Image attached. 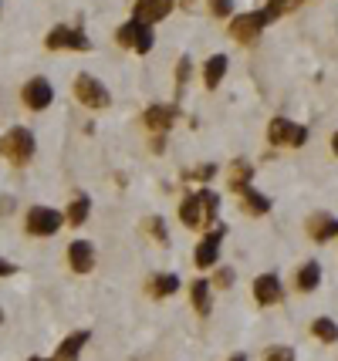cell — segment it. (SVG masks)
<instances>
[{"label":"cell","mask_w":338,"mask_h":361,"mask_svg":"<svg viewBox=\"0 0 338 361\" xmlns=\"http://www.w3.org/2000/svg\"><path fill=\"white\" fill-rule=\"evenodd\" d=\"M0 149H3V142H0Z\"/></svg>","instance_id":"obj_38"},{"label":"cell","mask_w":338,"mask_h":361,"mask_svg":"<svg viewBox=\"0 0 338 361\" xmlns=\"http://www.w3.org/2000/svg\"><path fill=\"white\" fill-rule=\"evenodd\" d=\"M227 75V54H213L207 64H203V81H207L210 91H217V85Z\"/></svg>","instance_id":"obj_17"},{"label":"cell","mask_w":338,"mask_h":361,"mask_svg":"<svg viewBox=\"0 0 338 361\" xmlns=\"http://www.w3.org/2000/svg\"><path fill=\"white\" fill-rule=\"evenodd\" d=\"M264 361H294V351H291V348H285V344H278V348H267Z\"/></svg>","instance_id":"obj_28"},{"label":"cell","mask_w":338,"mask_h":361,"mask_svg":"<svg viewBox=\"0 0 338 361\" xmlns=\"http://www.w3.org/2000/svg\"><path fill=\"white\" fill-rule=\"evenodd\" d=\"M115 37H119L122 48H129V51H135V54H149L153 51V44H156L153 27L142 24V21H129V24H122L119 30H115Z\"/></svg>","instance_id":"obj_3"},{"label":"cell","mask_w":338,"mask_h":361,"mask_svg":"<svg viewBox=\"0 0 338 361\" xmlns=\"http://www.w3.org/2000/svg\"><path fill=\"white\" fill-rule=\"evenodd\" d=\"M234 284V270H230V267H220V270H217V287H230Z\"/></svg>","instance_id":"obj_30"},{"label":"cell","mask_w":338,"mask_h":361,"mask_svg":"<svg viewBox=\"0 0 338 361\" xmlns=\"http://www.w3.org/2000/svg\"><path fill=\"white\" fill-rule=\"evenodd\" d=\"M213 176H217V166H213V162H203V166H196L193 173H186V179H200V182L213 179Z\"/></svg>","instance_id":"obj_27"},{"label":"cell","mask_w":338,"mask_h":361,"mask_svg":"<svg viewBox=\"0 0 338 361\" xmlns=\"http://www.w3.org/2000/svg\"><path fill=\"white\" fill-rule=\"evenodd\" d=\"M251 179H254V169H251V162L237 159L234 166H230V176H227V182H230V189H237V193H244V189L251 186Z\"/></svg>","instance_id":"obj_19"},{"label":"cell","mask_w":338,"mask_h":361,"mask_svg":"<svg viewBox=\"0 0 338 361\" xmlns=\"http://www.w3.org/2000/svg\"><path fill=\"white\" fill-rule=\"evenodd\" d=\"M14 270H17V267H14V263H7V260H0V277H10V274H14Z\"/></svg>","instance_id":"obj_32"},{"label":"cell","mask_w":338,"mask_h":361,"mask_svg":"<svg viewBox=\"0 0 338 361\" xmlns=\"http://www.w3.org/2000/svg\"><path fill=\"white\" fill-rule=\"evenodd\" d=\"M230 361H247V355H230Z\"/></svg>","instance_id":"obj_34"},{"label":"cell","mask_w":338,"mask_h":361,"mask_svg":"<svg viewBox=\"0 0 338 361\" xmlns=\"http://www.w3.org/2000/svg\"><path fill=\"white\" fill-rule=\"evenodd\" d=\"M27 361H51V358H37V355H34V358H27Z\"/></svg>","instance_id":"obj_35"},{"label":"cell","mask_w":338,"mask_h":361,"mask_svg":"<svg viewBox=\"0 0 338 361\" xmlns=\"http://www.w3.org/2000/svg\"><path fill=\"white\" fill-rule=\"evenodd\" d=\"M180 3H183V7H189V3H193V0H180Z\"/></svg>","instance_id":"obj_36"},{"label":"cell","mask_w":338,"mask_h":361,"mask_svg":"<svg viewBox=\"0 0 338 361\" xmlns=\"http://www.w3.org/2000/svg\"><path fill=\"white\" fill-rule=\"evenodd\" d=\"M44 44L51 48V51H92V41L85 37V30L81 27H51L48 30V37H44Z\"/></svg>","instance_id":"obj_7"},{"label":"cell","mask_w":338,"mask_h":361,"mask_svg":"<svg viewBox=\"0 0 338 361\" xmlns=\"http://www.w3.org/2000/svg\"><path fill=\"white\" fill-rule=\"evenodd\" d=\"M169 14H173V0H135L132 7V21H142V24L166 21Z\"/></svg>","instance_id":"obj_10"},{"label":"cell","mask_w":338,"mask_h":361,"mask_svg":"<svg viewBox=\"0 0 338 361\" xmlns=\"http://www.w3.org/2000/svg\"><path fill=\"white\" fill-rule=\"evenodd\" d=\"M254 297H257V304H264V308L278 304L281 301V281L274 274H260L257 281H254Z\"/></svg>","instance_id":"obj_14"},{"label":"cell","mask_w":338,"mask_h":361,"mask_svg":"<svg viewBox=\"0 0 338 361\" xmlns=\"http://www.w3.org/2000/svg\"><path fill=\"white\" fill-rule=\"evenodd\" d=\"M88 213H92V200H88V196H75L71 206H68V223H71V227H81V223L88 220Z\"/></svg>","instance_id":"obj_23"},{"label":"cell","mask_w":338,"mask_h":361,"mask_svg":"<svg viewBox=\"0 0 338 361\" xmlns=\"http://www.w3.org/2000/svg\"><path fill=\"white\" fill-rule=\"evenodd\" d=\"M3 152H7V159L14 162V166H27L31 159H34V135L27 129H10L7 132V139H3Z\"/></svg>","instance_id":"obj_8"},{"label":"cell","mask_w":338,"mask_h":361,"mask_svg":"<svg viewBox=\"0 0 338 361\" xmlns=\"http://www.w3.org/2000/svg\"><path fill=\"white\" fill-rule=\"evenodd\" d=\"M180 290V277L176 274H156L153 281H149V294L153 297H169V294H176Z\"/></svg>","instance_id":"obj_21"},{"label":"cell","mask_w":338,"mask_h":361,"mask_svg":"<svg viewBox=\"0 0 338 361\" xmlns=\"http://www.w3.org/2000/svg\"><path fill=\"white\" fill-rule=\"evenodd\" d=\"M75 98H78L85 108H95V112H102V108L112 105L108 88H105L99 78H92V75H78V78H75Z\"/></svg>","instance_id":"obj_4"},{"label":"cell","mask_w":338,"mask_h":361,"mask_svg":"<svg viewBox=\"0 0 338 361\" xmlns=\"http://www.w3.org/2000/svg\"><path fill=\"white\" fill-rule=\"evenodd\" d=\"M240 200H244V209H247V213H254V216L271 213V200H267L264 193H257V189H251V186L240 193Z\"/></svg>","instance_id":"obj_20"},{"label":"cell","mask_w":338,"mask_h":361,"mask_svg":"<svg viewBox=\"0 0 338 361\" xmlns=\"http://www.w3.org/2000/svg\"><path fill=\"white\" fill-rule=\"evenodd\" d=\"M318 281H321V267H318V263L312 260V263H305V267L298 270V277H294V287L308 294V290H314V287H318Z\"/></svg>","instance_id":"obj_22"},{"label":"cell","mask_w":338,"mask_h":361,"mask_svg":"<svg viewBox=\"0 0 338 361\" xmlns=\"http://www.w3.org/2000/svg\"><path fill=\"white\" fill-rule=\"evenodd\" d=\"M227 236V227H220L217 223V230H210L203 240H200V247H196V267L200 270H210V267H217V257H220V240Z\"/></svg>","instance_id":"obj_9"},{"label":"cell","mask_w":338,"mask_h":361,"mask_svg":"<svg viewBox=\"0 0 338 361\" xmlns=\"http://www.w3.org/2000/svg\"><path fill=\"white\" fill-rule=\"evenodd\" d=\"M54 102V88L48 78H31L24 85V105L34 108V112H44L48 105Z\"/></svg>","instance_id":"obj_11"},{"label":"cell","mask_w":338,"mask_h":361,"mask_svg":"<svg viewBox=\"0 0 338 361\" xmlns=\"http://www.w3.org/2000/svg\"><path fill=\"white\" fill-rule=\"evenodd\" d=\"M88 331H71V335L65 337L61 344H58V351H54V361H78L81 348L88 344Z\"/></svg>","instance_id":"obj_16"},{"label":"cell","mask_w":338,"mask_h":361,"mask_svg":"<svg viewBox=\"0 0 338 361\" xmlns=\"http://www.w3.org/2000/svg\"><path fill=\"white\" fill-rule=\"evenodd\" d=\"M305 139H308V129L305 125H294L291 118H271V125H267V142L271 146L298 149V146H305Z\"/></svg>","instance_id":"obj_5"},{"label":"cell","mask_w":338,"mask_h":361,"mask_svg":"<svg viewBox=\"0 0 338 361\" xmlns=\"http://www.w3.org/2000/svg\"><path fill=\"white\" fill-rule=\"evenodd\" d=\"M217 213H220V196L213 189H200V193H189L180 203V220L189 230H203L217 223Z\"/></svg>","instance_id":"obj_1"},{"label":"cell","mask_w":338,"mask_h":361,"mask_svg":"<svg viewBox=\"0 0 338 361\" xmlns=\"http://www.w3.org/2000/svg\"><path fill=\"white\" fill-rule=\"evenodd\" d=\"M308 236L318 240V243H325V240L338 236V220L332 216V213H314L312 220H308Z\"/></svg>","instance_id":"obj_15"},{"label":"cell","mask_w":338,"mask_h":361,"mask_svg":"<svg viewBox=\"0 0 338 361\" xmlns=\"http://www.w3.org/2000/svg\"><path fill=\"white\" fill-rule=\"evenodd\" d=\"M267 7H271L274 14H285V10H294V0H271Z\"/></svg>","instance_id":"obj_31"},{"label":"cell","mask_w":338,"mask_h":361,"mask_svg":"<svg viewBox=\"0 0 338 361\" xmlns=\"http://www.w3.org/2000/svg\"><path fill=\"white\" fill-rule=\"evenodd\" d=\"M189 75H193V61H189V58H180V64H176V95H183Z\"/></svg>","instance_id":"obj_25"},{"label":"cell","mask_w":338,"mask_h":361,"mask_svg":"<svg viewBox=\"0 0 338 361\" xmlns=\"http://www.w3.org/2000/svg\"><path fill=\"white\" fill-rule=\"evenodd\" d=\"M146 227H149V233L156 236L159 243H169V233H166V220H162V216H149Z\"/></svg>","instance_id":"obj_26"},{"label":"cell","mask_w":338,"mask_h":361,"mask_svg":"<svg viewBox=\"0 0 338 361\" xmlns=\"http://www.w3.org/2000/svg\"><path fill=\"white\" fill-rule=\"evenodd\" d=\"M61 223H65V216L51 206H31L24 216L27 233H34V236H54L61 230Z\"/></svg>","instance_id":"obj_6"},{"label":"cell","mask_w":338,"mask_h":361,"mask_svg":"<svg viewBox=\"0 0 338 361\" xmlns=\"http://www.w3.org/2000/svg\"><path fill=\"white\" fill-rule=\"evenodd\" d=\"M332 152L338 155V132H335V135H332Z\"/></svg>","instance_id":"obj_33"},{"label":"cell","mask_w":338,"mask_h":361,"mask_svg":"<svg viewBox=\"0 0 338 361\" xmlns=\"http://www.w3.org/2000/svg\"><path fill=\"white\" fill-rule=\"evenodd\" d=\"M234 10V0H210V14L213 17H230Z\"/></svg>","instance_id":"obj_29"},{"label":"cell","mask_w":338,"mask_h":361,"mask_svg":"<svg viewBox=\"0 0 338 361\" xmlns=\"http://www.w3.org/2000/svg\"><path fill=\"white\" fill-rule=\"evenodd\" d=\"M68 263H71L75 274H88V270L95 267V247H92L88 240H75V243L68 247Z\"/></svg>","instance_id":"obj_13"},{"label":"cell","mask_w":338,"mask_h":361,"mask_svg":"<svg viewBox=\"0 0 338 361\" xmlns=\"http://www.w3.org/2000/svg\"><path fill=\"white\" fill-rule=\"evenodd\" d=\"M189 297H193V308H196V314H210V281L207 277H196L193 284H189Z\"/></svg>","instance_id":"obj_18"},{"label":"cell","mask_w":338,"mask_h":361,"mask_svg":"<svg viewBox=\"0 0 338 361\" xmlns=\"http://www.w3.org/2000/svg\"><path fill=\"white\" fill-rule=\"evenodd\" d=\"M0 321H3V314H0Z\"/></svg>","instance_id":"obj_37"},{"label":"cell","mask_w":338,"mask_h":361,"mask_svg":"<svg viewBox=\"0 0 338 361\" xmlns=\"http://www.w3.org/2000/svg\"><path fill=\"white\" fill-rule=\"evenodd\" d=\"M176 118H180V108H176V105H153V108H146V115H142V122L153 132H169Z\"/></svg>","instance_id":"obj_12"},{"label":"cell","mask_w":338,"mask_h":361,"mask_svg":"<svg viewBox=\"0 0 338 361\" xmlns=\"http://www.w3.org/2000/svg\"><path fill=\"white\" fill-rule=\"evenodd\" d=\"M278 14L271 10V7H264V10H254V14H240L230 21V37L240 41V44H251V41H257V34L264 27L271 24Z\"/></svg>","instance_id":"obj_2"},{"label":"cell","mask_w":338,"mask_h":361,"mask_svg":"<svg viewBox=\"0 0 338 361\" xmlns=\"http://www.w3.org/2000/svg\"><path fill=\"white\" fill-rule=\"evenodd\" d=\"M312 335L318 337V341H325V344H332V341H338V324L332 317H318L312 324Z\"/></svg>","instance_id":"obj_24"}]
</instances>
